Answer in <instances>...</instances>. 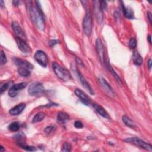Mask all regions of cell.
<instances>
[{"label": "cell", "instance_id": "obj_1", "mask_svg": "<svg viewBox=\"0 0 152 152\" xmlns=\"http://www.w3.org/2000/svg\"><path fill=\"white\" fill-rule=\"evenodd\" d=\"M37 7L32 5L29 7V14L30 18L35 25V26L40 30H44L45 28V23L44 19V15L42 10V7L39 1H36Z\"/></svg>", "mask_w": 152, "mask_h": 152}, {"label": "cell", "instance_id": "obj_2", "mask_svg": "<svg viewBox=\"0 0 152 152\" xmlns=\"http://www.w3.org/2000/svg\"><path fill=\"white\" fill-rule=\"evenodd\" d=\"M52 68L56 75L63 81H68L71 79L69 72L65 68L61 66L58 63L54 62L52 64Z\"/></svg>", "mask_w": 152, "mask_h": 152}, {"label": "cell", "instance_id": "obj_3", "mask_svg": "<svg viewBox=\"0 0 152 152\" xmlns=\"http://www.w3.org/2000/svg\"><path fill=\"white\" fill-rule=\"evenodd\" d=\"M83 30L86 35L90 36L92 31V18L89 12H87L83 21Z\"/></svg>", "mask_w": 152, "mask_h": 152}, {"label": "cell", "instance_id": "obj_4", "mask_svg": "<svg viewBox=\"0 0 152 152\" xmlns=\"http://www.w3.org/2000/svg\"><path fill=\"white\" fill-rule=\"evenodd\" d=\"M125 141L129 142L131 143L134 144L135 145L140 147L142 148H144L146 150L151 151H152V146L150 144L147 143L145 142L144 141L142 140L140 138H137V137H131V138H127L124 140Z\"/></svg>", "mask_w": 152, "mask_h": 152}, {"label": "cell", "instance_id": "obj_5", "mask_svg": "<svg viewBox=\"0 0 152 152\" xmlns=\"http://www.w3.org/2000/svg\"><path fill=\"white\" fill-rule=\"evenodd\" d=\"M44 91L43 85L40 82H34L31 83L28 88V93L30 96H37Z\"/></svg>", "mask_w": 152, "mask_h": 152}, {"label": "cell", "instance_id": "obj_6", "mask_svg": "<svg viewBox=\"0 0 152 152\" xmlns=\"http://www.w3.org/2000/svg\"><path fill=\"white\" fill-rule=\"evenodd\" d=\"M93 11L96 20L99 24H101L103 20V11L102 9L100 1H93Z\"/></svg>", "mask_w": 152, "mask_h": 152}, {"label": "cell", "instance_id": "obj_7", "mask_svg": "<svg viewBox=\"0 0 152 152\" xmlns=\"http://www.w3.org/2000/svg\"><path fill=\"white\" fill-rule=\"evenodd\" d=\"M34 59L36 62L43 67H46L48 63V56L42 50H37L34 55Z\"/></svg>", "mask_w": 152, "mask_h": 152}, {"label": "cell", "instance_id": "obj_8", "mask_svg": "<svg viewBox=\"0 0 152 152\" xmlns=\"http://www.w3.org/2000/svg\"><path fill=\"white\" fill-rule=\"evenodd\" d=\"M98 82L100 86L106 93H107L110 96H115V92L113 90L104 78H103L102 77H99L98 78Z\"/></svg>", "mask_w": 152, "mask_h": 152}, {"label": "cell", "instance_id": "obj_9", "mask_svg": "<svg viewBox=\"0 0 152 152\" xmlns=\"http://www.w3.org/2000/svg\"><path fill=\"white\" fill-rule=\"evenodd\" d=\"M96 49L97 53L98 54L100 62L102 63V64L104 65V64L105 63L104 48H103L102 42L99 38L97 39V40L96 41Z\"/></svg>", "mask_w": 152, "mask_h": 152}, {"label": "cell", "instance_id": "obj_10", "mask_svg": "<svg viewBox=\"0 0 152 152\" xmlns=\"http://www.w3.org/2000/svg\"><path fill=\"white\" fill-rule=\"evenodd\" d=\"M26 86L27 83L26 82H22L13 85L8 91V95L11 97H15L18 93V92L20 91L23 88H24L26 87Z\"/></svg>", "mask_w": 152, "mask_h": 152}, {"label": "cell", "instance_id": "obj_11", "mask_svg": "<svg viewBox=\"0 0 152 152\" xmlns=\"http://www.w3.org/2000/svg\"><path fill=\"white\" fill-rule=\"evenodd\" d=\"M15 41L17 43V45L18 47V49L25 54H29L31 52V49L30 47L28 46V45L26 42V40H23L20 38L17 37L15 38Z\"/></svg>", "mask_w": 152, "mask_h": 152}, {"label": "cell", "instance_id": "obj_12", "mask_svg": "<svg viewBox=\"0 0 152 152\" xmlns=\"http://www.w3.org/2000/svg\"><path fill=\"white\" fill-rule=\"evenodd\" d=\"M11 26H12V28L14 32L15 33L17 37L20 38L24 40H26V36L24 32L23 31L21 27H20L19 24L17 21H13L12 23Z\"/></svg>", "mask_w": 152, "mask_h": 152}, {"label": "cell", "instance_id": "obj_13", "mask_svg": "<svg viewBox=\"0 0 152 152\" xmlns=\"http://www.w3.org/2000/svg\"><path fill=\"white\" fill-rule=\"evenodd\" d=\"M74 93L80 99V100L84 103L86 105L89 104L90 103H91V100L89 98V97L82 90L76 88L74 90Z\"/></svg>", "mask_w": 152, "mask_h": 152}, {"label": "cell", "instance_id": "obj_14", "mask_svg": "<svg viewBox=\"0 0 152 152\" xmlns=\"http://www.w3.org/2000/svg\"><path fill=\"white\" fill-rule=\"evenodd\" d=\"M77 75L79 78L80 81L81 83L82 86H83V87L90 94L93 95L94 94V91L92 89V88L91 87V86H90V84L88 83V82L86 81V80L84 78V77L82 75V74L79 72L78 70H77Z\"/></svg>", "mask_w": 152, "mask_h": 152}, {"label": "cell", "instance_id": "obj_15", "mask_svg": "<svg viewBox=\"0 0 152 152\" xmlns=\"http://www.w3.org/2000/svg\"><path fill=\"white\" fill-rule=\"evenodd\" d=\"M25 107H26V104L24 103H21L11 108L10 110L9 113L11 115H12V116L18 115L24 110Z\"/></svg>", "mask_w": 152, "mask_h": 152}, {"label": "cell", "instance_id": "obj_16", "mask_svg": "<svg viewBox=\"0 0 152 152\" xmlns=\"http://www.w3.org/2000/svg\"><path fill=\"white\" fill-rule=\"evenodd\" d=\"M14 63L15 64L18 66V67H23V68H26L29 69H32L33 68V66L32 64H31L29 62L23 60L21 59L18 58H14Z\"/></svg>", "mask_w": 152, "mask_h": 152}, {"label": "cell", "instance_id": "obj_17", "mask_svg": "<svg viewBox=\"0 0 152 152\" xmlns=\"http://www.w3.org/2000/svg\"><path fill=\"white\" fill-rule=\"evenodd\" d=\"M121 7H122V12H123V14L125 15V17L129 19L134 18V11H132V10L130 7H125L122 1H121Z\"/></svg>", "mask_w": 152, "mask_h": 152}, {"label": "cell", "instance_id": "obj_18", "mask_svg": "<svg viewBox=\"0 0 152 152\" xmlns=\"http://www.w3.org/2000/svg\"><path fill=\"white\" fill-rule=\"evenodd\" d=\"M14 138L15 141V142L20 146V147H22L26 143V136L24 135V133H23L22 132H20L17 134H15L14 136Z\"/></svg>", "mask_w": 152, "mask_h": 152}, {"label": "cell", "instance_id": "obj_19", "mask_svg": "<svg viewBox=\"0 0 152 152\" xmlns=\"http://www.w3.org/2000/svg\"><path fill=\"white\" fill-rule=\"evenodd\" d=\"M93 106L94 109L96 110V111L102 116H103L104 118L106 119H110V116L109 115L108 113L106 111V110L100 105H99L97 104H93Z\"/></svg>", "mask_w": 152, "mask_h": 152}, {"label": "cell", "instance_id": "obj_20", "mask_svg": "<svg viewBox=\"0 0 152 152\" xmlns=\"http://www.w3.org/2000/svg\"><path fill=\"white\" fill-rule=\"evenodd\" d=\"M57 119L59 122L65 124L69 120V116L63 112H60L57 115Z\"/></svg>", "mask_w": 152, "mask_h": 152}, {"label": "cell", "instance_id": "obj_21", "mask_svg": "<svg viewBox=\"0 0 152 152\" xmlns=\"http://www.w3.org/2000/svg\"><path fill=\"white\" fill-rule=\"evenodd\" d=\"M132 59H133L134 63L136 65H138V66L141 65L142 64V62H143V59H142L141 56L140 55V54L137 51H135L133 53Z\"/></svg>", "mask_w": 152, "mask_h": 152}, {"label": "cell", "instance_id": "obj_22", "mask_svg": "<svg viewBox=\"0 0 152 152\" xmlns=\"http://www.w3.org/2000/svg\"><path fill=\"white\" fill-rule=\"evenodd\" d=\"M122 119L123 122L127 126H128L129 128H134L135 127V125L134 123V122L129 117H128L126 115L122 116Z\"/></svg>", "mask_w": 152, "mask_h": 152}, {"label": "cell", "instance_id": "obj_23", "mask_svg": "<svg viewBox=\"0 0 152 152\" xmlns=\"http://www.w3.org/2000/svg\"><path fill=\"white\" fill-rule=\"evenodd\" d=\"M30 69L26 68H23V67H18V73L20 75L23 77H27L30 76L31 72L30 71Z\"/></svg>", "mask_w": 152, "mask_h": 152}, {"label": "cell", "instance_id": "obj_24", "mask_svg": "<svg viewBox=\"0 0 152 152\" xmlns=\"http://www.w3.org/2000/svg\"><path fill=\"white\" fill-rule=\"evenodd\" d=\"M45 117V113L44 112H40L36 114L32 119V122L36 123L42 121Z\"/></svg>", "mask_w": 152, "mask_h": 152}, {"label": "cell", "instance_id": "obj_25", "mask_svg": "<svg viewBox=\"0 0 152 152\" xmlns=\"http://www.w3.org/2000/svg\"><path fill=\"white\" fill-rule=\"evenodd\" d=\"M20 128V124L18 122H12L8 126V129L12 132L18 131Z\"/></svg>", "mask_w": 152, "mask_h": 152}, {"label": "cell", "instance_id": "obj_26", "mask_svg": "<svg viewBox=\"0 0 152 152\" xmlns=\"http://www.w3.org/2000/svg\"><path fill=\"white\" fill-rule=\"evenodd\" d=\"M107 67H108V68H109V71L111 72V73L112 74V75L115 77V78L117 80V81L119 82V83H121V78H120V77H119V75L115 72V71L113 70V69L112 68V67L110 65V64H109V63L107 62Z\"/></svg>", "mask_w": 152, "mask_h": 152}, {"label": "cell", "instance_id": "obj_27", "mask_svg": "<svg viewBox=\"0 0 152 152\" xmlns=\"http://www.w3.org/2000/svg\"><path fill=\"white\" fill-rule=\"evenodd\" d=\"M71 148V145L68 142H65L62 145V151H70Z\"/></svg>", "mask_w": 152, "mask_h": 152}, {"label": "cell", "instance_id": "obj_28", "mask_svg": "<svg viewBox=\"0 0 152 152\" xmlns=\"http://www.w3.org/2000/svg\"><path fill=\"white\" fill-rule=\"evenodd\" d=\"M129 46L130 49H134L136 48L137 40L135 38H134V37L131 38V39L129 40Z\"/></svg>", "mask_w": 152, "mask_h": 152}, {"label": "cell", "instance_id": "obj_29", "mask_svg": "<svg viewBox=\"0 0 152 152\" xmlns=\"http://www.w3.org/2000/svg\"><path fill=\"white\" fill-rule=\"evenodd\" d=\"M0 61H1V64L4 65L7 62V58L5 53L4 51L2 50L1 52V55H0Z\"/></svg>", "mask_w": 152, "mask_h": 152}, {"label": "cell", "instance_id": "obj_30", "mask_svg": "<svg viewBox=\"0 0 152 152\" xmlns=\"http://www.w3.org/2000/svg\"><path fill=\"white\" fill-rule=\"evenodd\" d=\"M11 83V82H7L6 83H4L1 87V94H2L3 92H4L8 88L10 84Z\"/></svg>", "mask_w": 152, "mask_h": 152}, {"label": "cell", "instance_id": "obj_31", "mask_svg": "<svg viewBox=\"0 0 152 152\" xmlns=\"http://www.w3.org/2000/svg\"><path fill=\"white\" fill-rule=\"evenodd\" d=\"M56 127L53 125H50V126H48L47 127L45 128V132L47 134H49L50 132H52V131H53L55 129Z\"/></svg>", "mask_w": 152, "mask_h": 152}, {"label": "cell", "instance_id": "obj_32", "mask_svg": "<svg viewBox=\"0 0 152 152\" xmlns=\"http://www.w3.org/2000/svg\"><path fill=\"white\" fill-rule=\"evenodd\" d=\"M21 148L27 150V151H36V149L34 147H33V146H28V145H24L23 146H22Z\"/></svg>", "mask_w": 152, "mask_h": 152}, {"label": "cell", "instance_id": "obj_33", "mask_svg": "<svg viewBox=\"0 0 152 152\" xmlns=\"http://www.w3.org/2000/svg\"><path fill=\"white\" fill-rule=\"evenodd\" d=\"M74 126L76 128H78V129L82 128L83 127V124L81 121H76L74 122Z\"/></svg>", "mask_w": 152, "mask_h": 152}, {"label": "cell", "instance_id": "obj_34", "mask_svg": "<svg viewBox=\"0 0 152 152\" xmlns=\"http://www.w3.org/2000/svg\"><path fill=\"white\" fill-rule=\"evenodd\" d=\"M100 4L102 7V9L103 10H106L107 8V2L105 1H100Z\"/></svg>", "mask_w": 152, "mask_h": 152}, {"label": "cell", "instance_id": "obj_35", "mask_svg": "<svg viewBox=\"0 0 152 152\" xmlns=\"http://www.w3.org/2000/svg\"><path fill=\"white\" fill-rule=\"evenodd\" d=\"M58 43H59V41L58 40H50L49 42V45L51 48H53L55 45Z\"/></svg>", "mask_w": 152, "mask_h": 152}, {"label": "cell", "instance_id": "obj_36", "mask_svg": "<svg viewBox=\"0 0 152 152\" xmlns=\"http://www.w3.org/2000/svg\"><path fill=\"white\" fill-rule=\"evenodd\" d=\"M147 18H148V19L150 21V23L151 24V19H152V18H151V13L150 12H147Z\"/></svg>", "mask_w": 152, "mask_h": 152}, {"label": "cell", "instance_id": "obj_37", "mask_svg": "<svg viewBox=\"0 0 152 152\" xmlns=\"http://www.w3.org/2000/svg\"><path fill=\"white\" fill-rule=\"evenodd\" d=\"M151 63H152V62H151V59H150L148 61V62H147V64H148V68L150 69H151Z\"/></svg>", "mask_w": 152, "mask_h": 152}, {"label": "cell", "instance_id": "obj_38", "mask_svg": "<svg viewBox=\"0 0 152 152\" xmlns=\"http://www.w3.org/2000/svg\"><path fill=\"white\" fill-rule=\"evenodd\" d=\"M12 4L14 5H18L20 4V1H13Z\"/></svg>", "mask_w": 152, "mask_h": 152}, {"label": "cell", "instance_id": "obj_39", "mask_svg": "<svg viewBox=\"0 0 152 152\" xmlns=\"http://www.w3.org/2000/svg\"><path fill=\"white\" fill-rule=\"evenodd\" d=\"M0 5H1V7L2 8L4 7V1H2V0L0 1Z\"/></svg>", "mask_w": 152, "mask_h": 152}, {"label": "cell", "instance_id": "obj_40", "mask_svg": "<svg viewBox=\"0 0 152 152\" xmlns=\"http://www.w3.org/2000/svg\"><path fill=\"white\" fill-rule=\"evenodd\" d=\"M147 39H148V41H149V43H151V35H148Z\"/></svg>", "mask_w": 152, "mask_h": 152}, {"label": "cell", "instance_id": "obj_41", "mask_svg": "<svg viewBox=\"0 0 152 152\" xmlns=\"http://www.w3.org/2000/svg\"><path fill=\"white\" fill-rule=\"evenodd\" d=\"M0 151H5V149L3 148L2 146H1V147H0Z\"/></svg>", "mask_w": 152, "mask_h": 152}]
</instances>
